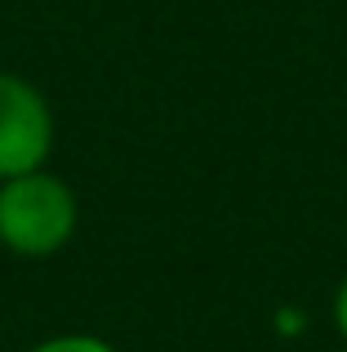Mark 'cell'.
Returning <instances> with one entry per match:
<instances>
[{
    "mask_svg": "<svg viewBox=\"0 0 347 352\" xmlns=\"http://www.w3.org/2000/svg\"><path fill=\"white\" fill-rule=\"evenodd\" d=\"M76 232V192L58 174L27 170L0 179V241L23 258H49Z\"/></svg>",
    "mask_w": 347,
    "mask_h": 352,
    "instance_id": "cell-1",
    "label": "cell"
},
{
    "mask_svg": "<svg viewBox=\"0 0 347 352\" xmlns=\"http://www.w3.org/2000/svg\"><path fill=\"white\" fill-rule=\"evenodd\" d=\"M53 147V112L32 80L0 72V179L40 170Z\"/></svg>",
    "mask_w": 347,
    "mask_h": 352,
    "instance_id": "cell-2",
    "label": "cell"
},
{
    "mask_svg": "<svg viewBox=\"0 0 347 352\" xmlns=\"http://www.w3.org/2000/svg\"><path fill=\"white\" fill-rule=\"evenodd\" d=\"M32 352H116V348L103 344V339H94V335H58V339L36 344Z\"/></svg>",
    "mask_w": 347,
    "mask_h": 352,
    "instance_id": "cell-3",
    "label": "cell"
},
{
    "mask_svg": "<svg viewBox=\"0 0 347 352\" xmlns=\"http://www.w3.org/2000/svg\"><path fill=\"white\" fill-rule=\"evenodd\" d=\"M334 326H339V335H343V344H347V276H343L339 294H334Z\"/></svg>",
    "mask_w": 347,
    "mask_h": 352,
    "instance_id": "cell-4",
    "label": "cell"
}]
</instances>
